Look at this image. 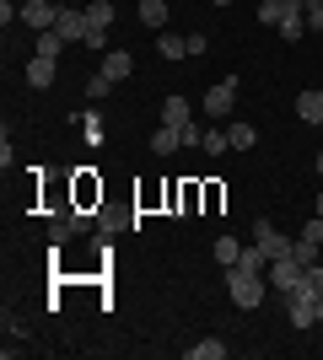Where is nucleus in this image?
<instances>
[{"mask_svg": "<svg viewBox=\"0 0 323 360\" xmlns=\"http://www.w3.org/2000/svg\"><path fill=\"white\" fill-rule=\"evenodd\" d=\"M60 49H65V38L54 27L49 32H38V44H32V54H44V60H60Z\"/></svg>", "mask_w": 323, "mask_h": 360, "instance_id": "19", "label": "nucleus"}, {"mask_svg": "<svg viewBox=\"0 0 323 360\" xmlns=\"http://www.w3.org/2000/svg\"><path fill=\"white\" fill-rule=\"evenodd\" d=\"M253 242L270 253V264H275V258H291V237H280L270 221H253Z\"/></svg>", "mask_w": 323, "mask_h": 360, "instance_id": "6", "label": "nucleus"}, {"mask_svg": "<svg viewBox=\"0 0 323 360\" xmlns=\"http://www.w3.org/2000/svg\"><path fill=\"white\" fill-rule=\"evenodd\" d=\"M200 150H210V156H227V150H232L227 129H205V135H200Z\"/></svg>", "mask_w": 323, "mask_h": 360, "instance_id": "21", "label": "nucleus"}, {"mask_svg": "<svg viewBox=\"0 0 323 360\" xmlns=\"http://www.w3.org/2000/svg\"><path fill=\"white\" fill-rule=\"evenodd\" d=\"M124 226H129V215H119V210H97V231H108V237H113V231H124Z\"/></svg>", "mask_w": 323, "mask_h": 360, "instance_id": "25", "label": "nucleus"}, {"mask_svg": "<svg viewBox=\"0 0 323 360\" xmlns=\"http://www.w3.org/2000/svg\"><path fill=\"white\" fill-rule=\"evenodd\" d=\"M140 22H146V27H167V0H140Z\"/></svg>", "mask_w": 323, "mask_h": 360, "instance_id": "15", "label": "nucleus"}, {"mask_svg": "<svg viewBox=\"0 0 323 360\" xmlns=\"http://www.w3.org/2000/svg\"><path fill=\"white\" fill-rule=\"evenodd\" d=\"M54 32H60L65 44H87L92 22H87V11H76V6H60V22H54Z\"/></svg>", "mask_w": 323, "mask_h": 360, "instance_id": "3", "label": "nucleus"}, {"mask_svg": "<svg viewBox=\"0 0 323 360\" xmlns=\"http://www.w3.org/2000/svg\"><path fill=\"white\" fill-rule=\"evenodd\" d=\"M296 6H302V0H264V6H259V22H264V27H280Z\"/></svg>", "mask_w": 323, "mask_h": 360, "instance_id": "11", "label": "nucleus"}, {"mask_svg": "<svg viewBox=\"0 0 323 360\" xmlns=\"http://www.w3.org/2000/svg\"><path fill=\"white\" fill-rule=\"evenodd\" d=\"M232 103H237V81H232V75H227V81H215V86L205 91V113H210V119H227Z\"/></svg>", "mask_w": 323, "mask_h": 360, "instance_id": "5", "label": "nucleus"}, {"mask_svg": "<svg viewBox=\"0 0 323 360\" xmlns=\"http://www.w3.org/2000/svg\"><path fill=\"white\" fill-rule=\"evenodd\" d=\"M296 290H302V296H323V264H308L302 280H296Z\"/></svg>", "mask_w": 323, "mask_h": 360, "instance_id": "18", "label": "nucleus"}, {"mask_svg": "<svg viewBox=\"0 0 323 360\" xmlns=\"http://www.w3.org/2000/svg\"><path fill=\"white\" fill-rule=\"evenodd\" d=\"M87 22H92V27H113V0H92V6H87Z\"/></svg>", "mask_w": 323, "mask_h": 360, "instance_id": "23", "label": "nucleus"}, {"mask_svg": "<svg viewBox=\"0 0 323 360\" xmlns=\"http://www.w3.org/2000/svg\"><path fill=\"white\" fill-rule=\"evenodd\" d=\"M312 210H318V215H323V194H318V205H312Z\"/></svg>", "mask_w": 323, "mask_h": 360, "instance_id": "34", "label": "nucleus"}, {"mask_svg": "<svg viewBox=\"0 0 323 360\" xmlns=\"http://www.w3.org/2000/svg\"><path fill=\"white\" fill-rule=\"evenodd\" d=\"M6 333H11V339H27V323H22L16 312H6Z\"/></svg>", "mask_w": 323, "mask_h": 360, "instance_id": "31", "label": "nucleus"}, {"mask_svg": "<svg viewBox=\"0 0 323 360\" xmlns=\"http://www.w3.org/2000/svg\"><path fill=\"white\" fill-rule=\"evenodd\" d=\"M227 140H232V150H253L259 146V129H253V124H232Z\"/></svg>", "mask_w": 323, "mask_h": 360, "instance_id": "17", "label": "nucleus"}, {"mask_svg": "<svg viewBox=\"0 0 323 360\" xmlns=\"http://www.w3.org/2000/svg\"><path fill=\"white\" fill-rule=\"evenodd\" d=\"M76 199H81V205H92V199H97V188H92V178H76Z\"/></svg>", "mask_w": 323, "mask_h": 360, "instance_id": "32", "label": "nucleus"}, {"mask_svg": "<svg viewBox=\"0 0 323 360\" xmlns=\"http://www.w3.org/2000/svg\"><path fill=\"white\" fill-rule=\"evenodd\" d=\"M296 119H302V124H312V129L323 124V86H308L302 97H296Z\"/></svg>", "mask_w": 323, "mask_h": 360, "instance_id": "9", "label": "nucleus"}, {"mask_svg": "<svg viewBox=\"0 0 323 360\" xmlns=\"http://www.w3.org/2000/svg\"><path fill=\"white\" fill-rule=\"evenodd\" d=\"M178 146H184V129H178V124H162V129L151 135V150H156V156H172Z\"/></svg>", "mask_w": 323, "mask_h": 360, "instance_id": "12", "label": "nucleus"}, {"mask_svg": "<svg viewBox=\"0 0 323 360\" xmlns=\"http://www.w3.org/2000/svg\"><path fill=\"white\" fill-rule=\"evenodd\" d=\"M215 258H221V269H232V264L243 258V242H237V237H221V242H215Z\"/></svg>", "mask_w": 323, "mask_h": 360, "instance_id": "22", "label": "nucleus"}, {"mask_svg": "<svg viewBox=\"0 0 323 360\" xmlns=\"http://www.w3.org/2000/svg\"><path fill=\"white\" fill-rule=\"evenodd\" d=\"M308 32H323V6L318 0H308Z\"/></svg>", "mask_w": 323, "mask_h": 360, "instance_id": "30", "label": "nucleus"}, {"mask_svg": "<svg viewBox=\"0 0 323 360\" xmlns=\"http://www.w3.org/2000/svg\"><path fill=\"white\" fill-rule=\"evenodd\" d=\"M103 129H108V124H103V113H87V119H81V135L92 140V146H103Z\"/></svg>", "mask_w": 323, "mask_h": 360, "instance_id": "26", "label": "nucleus"}, {"mask_svg": "<svg viewBox=\"0 0 323 360\" xmlns=\"http://www.w3.org/2000/svg\"><path fill=\"white\" fill-rule=\"evenodd\" d=\"M318 129H323V124H318Z\"/></svg>", "mask_w": 323, "mask_h": 360, "instance_id": "38", "label": "nucleus"}, {"mask_svg": "<svg viewBox=\"0 0 323 360\" xmlns=\"http://www.w3.org/2000/svg\"><path fill=\"white\" fill-rule=\"evenodd\" d=\"M312 172H318V178H323V150H318V162H312Z\"/></svg>", "mask_w": 323, "mask_h": 360, "instance_id": "33", "label": "nucleus"}, {"mask_svg": "<svg viewBox=\"0 0 323 360\" xmlns=\"http://www.w3.org/2000/svg\"><path fill=\"white\" fill-rule=\"evenodd\" d=\"M22 22L38 32H49L54 22H60V6H49V0H22Z\"/></svg>", "mask_w": 323, "mask_h": 360, "instance_id": "7", "label": "nucleus"}, {"mask_svg": "<svg viewBox=\"0 0 323 360\" xmlns=\"http://www.w3.org/2000/svg\"><path fill=\"white\" fill-rule=\"evenodd\" d=\"M318 6H323V0H318Z\"/></svg>", "mask_w": 323, "mask_h": 360, "instance_id": "37", "label": "nucleus"}, {"mask_svg": "<svg viewBox=\"0 0 323 360\" xmlns=\"http://www.w3.org/2000/svg\"><path fill=\"white\" fill-rule=\"evenodd\" d=\"M227 296H232V307L253 312V307L270 296V280H264V274H253V269H237V264H232V269H227Z\"/></svg>", "mask_w": 323, "mask_h": 360, "instance_id": "1", "label": "nucleus"}, {"mask_svg": "<svg viewBox=\"0 0 323 360\" xmlns=\"http://www.w3.org/2000/svg\"><path fill=\"white\" fill-rule=\"evenodd\" d=\"M237 269H253V274H264V269H270V253H264L259 242H248V248H243V258H237Z\"/></svg>", "mask_w": 323, "mask_h": 360, "instance_id": "16", "label": "nucleus"}, {"mask_svg": "<svg viewBox=\"0 0 323 360\" xmlns=\"http://www.w3.org/2000/svg\"><path fill=\"white\" fill-rule=\"evenodd\" d=\"M162 124H178V129H184L189 124V97H178V91L162 97Z\"/></svg>", "mask_w": 323, "mask_h": 360, "instance_id": "14", "label": "nucleus"}, {"mask_svg": "<svg viewBox=\"0 0 323 360\" xmlns=\"http://www.w3.org/2000/svg\"><path fill=\"white\" fill-rule=\"evenodd\" d=\"M189 355H194V360H227V345H221V339H200Z\"/></svg>", "mask_w": 323, "mask_h": 360, "instance_id": "24", "label": "nucleus"}, {"mask_svg": "<svg viewBox=\"0 0 323 360\" xmlns=\"http://www.w3.org/2000/svg\"><path fill=\"white\" fill-rule=\"evenodd\" d=\"M156 49H162V60H184V54H189V38H178V32H162V38H156Z\"/></svg>", "mask_w": 323, "mask_h": 360, "instance_id": "20", "label": "nucleus"}, {"mask_svg": "<svg viewBox=\"0 0 323 360\" xmlns=\"http://www.w3.org/2000/svg\"><path fill=\"white\" fill-rule=\"evenodd\" d=\"M215 6H232V0H215Z\"/></svg>", "mask_w": 323, "mask_h": 360, "instance_id": "36", "label": "nucleus"}, {"mask_svg": "<svg viewBox=\"0 0 323 360\" xmlns=\"http://www.w3.org/2000/svg\"><path fill=\"white\" fill-rule=\"evenodd\" d=\"M178 199V210L184 215H194V205H200V188H194V183H184V194H172Z\"/></svg>", "mask_w": 323, "mask_h": 360, "instance_id": "28", "label": "nucleus"}, {"mask_svg": "<svg viewBox=\"0 0 323 360\" xmlns=\"http://www.w3.org/2000/svg\"><path fill=\"white\" fill-rule=\"evenodd\" d=\"M27 86H54V60L32 54V60H27Z\"/></svg>", "mask_w": 323, "mask_h": 360, "instance_id": "13", "label": "nucleus"}, {"mask_svg": "<svg viewBox=\"0 0 323 360\" xmlns=\"http://www.w3.org/2000/svg\"><path fill=\"white\" fill-rule=\"evenodd\" d=\"M87 91H92V97H108V91H113V81H108V75H103V70H97V75H92V81H87Z\"/></svg>", "mask_w": 323, "mask_h": 360, "instance_id": "29", "label": "nucleus"}, {"mask_svg": "<svg viewBox=\"0 0 323 360\" xmlns=\"http://www.w3.org/2000/svg\"><path fill=\"white\" fill-rule=\"evenodd\" d=\"M97 70H103L108 81L119 86V81H129V70H135V60H129L124 49H108V54H97Z\"/></svg>", "mask_w": 323, "mask_h": 360, "instance_id": "8", "label": "nucleus"}, {"mask_svg": "<svg viewBox=\"0 0 323 360\" xmlns=\"http://www.w3.org/2000/svg\"><path fill=\"white\" fill-rule=\"evenodd\" d=\"M280 301H286L291 328H312V323H318V296H302V290H291V296H280Z\"/></svg>", "mask_w": 323, "mask_h": 360, "instance_id": "4", "label": "nucleus"}, {"mask_svg": "<svg viewBox=\"0 0 323 360\" xmlns=\"http://www.w3.org/2000/svg\"><path fill=\"white\" fill-rule=\"evenodd\" d=\"M280 38H286V44H302V38H308V0H302V6H296L291 16H286V22H280Z\"/></svg>", "mask_w": 323, "mask_h": 360, "instance_id": "10", "label": "nucleus"}, {"mask_svg": "<svg viewBox=\"0 0 323 360\" xmlns=\"http://www.w3.org/2000/svg\"><path fill=\"white\" fill-rule=\"evenodd\" d=\"M318 323H323V296H318Z\"/></svg>", "mask_w": 323, "mask_h": 360, "instance_id": "35", "label": "nucleus"}, {"mask_svg": "<svg viewBox=\"0 0 323 360\" xmlns=\"http://www.w3.org/2000/svg\"><path fill=\"white\" fill-rule=\"evenodd\" d=\"M302 269H308L302 258H275V264H270V290H275V296H291L296 280H302Z\"/></svg>", "mask_w": 323, "mask_h": 360, "instance_id": "2", "label": "nucleus"}, {"mask_svg": "<svg viewBox=\"0 0 323 360\" xmlns=\"http://www.w3.org/2000/svg\"><path fill=\"white\" fill-rule=\"evenodd\" d=\"M318 248H323V242H312V237H296V242H291V258L312 264V258H318Z\"/></svg>", "mask_w": 323, "mask_h": 360, "instance_id": "27", "label": "nucleus"}]
</instances>
